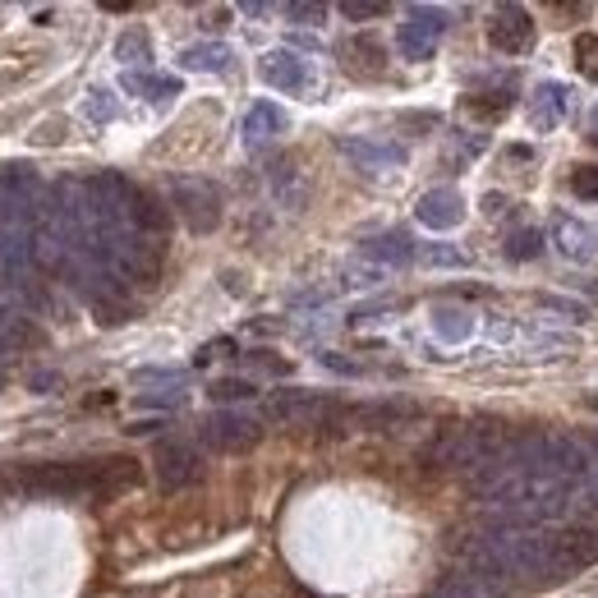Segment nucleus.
<instances>
[{
	"label": "nucleus",
	"mask_w": 598,
	"mask_h": 598,
	"mask_svg": "<svg viewBox=\"0 0 598 598\" xmlns=\"http://www.w3.org/2000/svg\"><path fill=\"white\" fill-rule=\"evenodd\" d=\"M493 511H501V520L516 525H534V520H557L571 511V484L539 475V469H507L488 484L475 488Z\"/></svg>",
	"instance_id": "obj_1"
},
{
	"label": "nucleus",
	"mask_w": 598,
	"mask_h": 598,
	"mask_svg": "<svg viewBox=\"0 0 598 598\" xmlns=\"http://www.w3.org/2000/svg\"><path fill=\"white\" fill-rule=\"evenodd\" d=\"M516 465L539 469V475H553V479H566V484H580L594 465V452L576 433L529 428V433H516Z\"/></svg>",
	"instance_id": "obj_2"
},
{
	"label": "nucleus",
	"mask_w": 598,
	"mask_h": 598,
	"mask_svg": "<svg viewBox=\"0 0 598 598\" xmlns=\"http://www.w3.org/2000/svg\"><path fill=\"white\" fill-rule=\"evenodd\" d=\"M42 180L33 166H0V226H23L33 231L38 207H42Z\"/></svg>",
	"instance_id": "obj_3"
},
{
	"label": "nucleus",
	"mask_w": 598,
	"mask_h": 598,
	"mask_svg": "<svg viewBox=\"0 0 598 598\" xmlns=\"http://www.w3.org/2000/svg\"><path fill=\"white\" fill-rule=\"evenodd\" d=\"M38 497H92L98 493V460H60V465H33L19 479Z\"/></svg>",
	"instance_id": "obj_4"
},
{
	"label": "nucleus",
	"mask_w": 598,
	"mask_h": 598,
	"mask_svg": "<svg viewBox=\"0 0 598 598\" xmlns=\"http://www.w3.org/2000/svg\"><path fill=\"white\" fill-rule=\"evenodd\" d=\"M171 207L184 216V226L194 235H207V231L222 226V194H216L212 180L175 175L171 180Z\"/></svg>",
	"instance_id": "obj_5"
},
{
	"label": "nucleus",
	"mask_w": 598,
	"mask_h": 598,
	"mask_svg": "<svg viewBox=\"0 0 598 598\" xmlns=\"http://www.w3.org/2000/svg\"><path fill=\"white\" fill-rule=\"evenodd\" d=\"M267 419L272 424H286V428H323L332 419H345V411H341L336 401L318 396V392L291 387V392H272L267 396Z\"/></svg>",
	"instance_id": "obj_6"
},
{
	"label": "nucleus",
	"mask_w": 598,
	"mask_h": 598,
	"mask_svg": "<svg viewBox=\"0 0 598 598\" xmlns=\"http://www.w3.org/2000/svg\"><path fill=\"white\" fill-rule=\"evenodd\" d=\"M447 33V14L437 6H411L405 10V23L396 28V47L405 60H428L437 51V42H443Z\"/></svg>",
	"instance_id": "obj_7"
},
{
	"label": "nucleus",
	"mask_w": 598,
	"mask_h": 598,
	"mask_svg": "<svg viewBox=\"0 0 598 598\" xmlns=\"http://www.w3.org/2000/svg\"><path fill=\"white\" fill-rule=\"evenodd\" d=\"M203 443L216 452H254L263 443V424L244 411H222L203 424Z\"/></svg>",
	"instance_id": "obj_8"
},
{
	"label": "nucleus",
	"mask_w": 598,
	"mask_h": 598,
	"mask_svg": "<svg viewBox=\"0 0 598 598\" xmlns=\"http://www.w3.org/2000/svg\"><path fill=\"white\" fill-rule=\"evenodd\" d=\"M152 465H156V484H162V493H180L189 484H199V475H203V460L189 443H156Z\"/></svg>",
	"instance_id": "obj_9"
},
{
	"label": "nucleus",
	"mask_w": 598,
	"mask_h": 598,
	"mask_svg": "<svg viewBox=\"0 0 598 598\" xmlns=\"http://www.w3.org/2000/svg\"><path fill=\"white\" fill-rule=\"evenodd\" d=\"M598 561V534L594 529H557L553 534V566L557 576L585 571V566Z\"/></svg>",
	"instance_id": "obj_10"
},
{
	"label": "nucleus",
	"mask_w": 598,
	"mask_h": 598,
	"mask_svg": "<svg viewBox=\"0 0 598 598\" xmlns=\"http://www.w3.org/2000/svg\"><path fill=\"white\" fill-rule=\"evenodd\" d=\"M488 42H493L501 55L529 51V42H534V19H529L520 6H501V10L493 14V23H488Z\"/></svg>",
	"instance_id": "obj_11"
},
{
	"label": "nucleus",
	"mask_w": 598,
	"mask_h": 598,
	"mask_svg": "<svg viewBox=\"0 0 598 598\" xmlns=\"http://www.w3.org/2000/svg\"><path fill=\"white\" fill-rule=\"evenodd\" d=\"M336 148L351 156V162H355L364 175H383V171L405 166V148H401V143H383V139H341Z\"/></svg>",
	"instance_id": "obj_12"
},
{
	"label": "nucleus",
	"mask_w": 598,
	"mask_h": 598,
	"mask_svg": "<svg viewBox=\"0 0 598 598\" xmlns=\"http://www.w3.org/2000/svg\"><path fill=\"white\" fill-rule=\"evenodd\" d=\"M259 79L276 92H304L308 88V60H300L295 51H267L259 60Z\"/></svg>",
	"instance_id": "obj_13"
},
{
	"label": "nucleus",
	"mask_w": 598,
	"mask_h": 598,
	"mask_svg": "<svg viewBox=\"0 0 598 598\" xmlns=\"http://www.w3.org/2000/svg\"><path fill=\"white\" fill-rule=\"evenodd\" d=\"M345 419L359 424V428H373V433H392V428L415 424L419 405H411V401H373V405H359V411H345Z\"/></svg>",
	"instance_id": "obj_14"
},
{
	"label": "nucleus",
	"mask_w": 598,
	"mask_h": 598,
	"mask_svg": "<svg viewBox=\"0 0 598 598\" xmlns=\"http://www.w3.org/2000/svg\"><path fill=\"white\" fill-rule=\"evenodd\" d=\"M415 216H419V226H428V231H452V226H460V216H465V199L456 194V189H428V194L419 199V207H415Z\"/></svg>",
	"instance_id": "obj_15"
},
{
	"label": "nucleus",
	"mask_w": 598,
	"mask_h": 598,
	"mask_svg": "<svg viewBox=\"0 0 598 598\" xmlns=\"http://www.w3.org/2000/svg\"><path fill=\"white\" fill-rule=\"evenodd\" d=\"M139 460H130V456H102L98 460V493L92 497H120V493H130V488H139Z\"/></svg>",
	"instance_id": "obj_16"
},
{
	"label": "nucleus",
	"mask_w": 598,
	"mask_h": 598,
	"mask_svg": "<svg viewBox=\"0 0 598 598\" xmlns=\"http://www.w3.org/2000/svg\"><path fill=\"white\" fill-rule=\"evenodd\" d=\"M134 231L156 240V244H166V231H171V207H162V199L148 194V189H134Z\"/></svg>",
	"instance_id": "obj_17"
},
{
	"label": "nucleus",
	"mask_w": 598,
	"mask_h": 598,
	"mask_svg": "<svg viewBox=\"0 0 598 598\" xmlns=\"http://www.w3.org/2000/svg\"><path fill=\"white\" fill-rule=\"evenodd\" d=\"M341 60H345V70L359 74V79H377L387 70V51L377 38H351L341 47Z\"/></svg>",
	"instance_id": "obj_18"
},
{
	"label": "nucleus",
	"mask_w": 598,
	"mask_h": 598,
	"mask_svg": "<svg viewBox=\"0 0 598 598\" xmlns=\"http://www.w3.org/2000/svg\"><path fill=\"white\" fill-rule=\"evenodd\" d=\"M553 240L566 259H576V263H589L598 254V235L585 226V222H571V216H557L553 222Z\"/></svg>",
	"instance_id": "obj_19"
},
{
	"label": "nucleus",
	"mask_w": 598,
	"mask_h": 598,
	"mask_svg": "<svg viewBox=\"0 0 598 598\" xmlns=\"http://www.w3.org/2000/svg\"><path fill=\"white\" fill-rule=\"evenodd\" d=\"M428 598H507V589H501L497 580L475 576V571H456V576H443V580H437Z\"/></svg>",
	"instance_id": "obj_20"
},
{
	"label": "nucleus",
	"mask_w": 598,
	"mask_h": 598,
	"mask_svg": "<svg viewBox=\"0 0 598 598\" xmlns=\"http://www.w3.org/2000/svg\"><path fill=\"white\" fill-rule=\"evenodd\" d=\"M364 259H373L377 267H405V263H415V244H411V235L387 231L364 244Z\"/></svg>",
	"instance_id": "obj_21"
},
{
	"label": "nucleus",
	"mask_w": 598,
	"mask_h": 598,
	"mask_svg": "<svg viewBox=\"0 0 598 598\" xmlns=\"http://www.w3.org/2000/svg\"><path fill=\"white\" fill-rule=\"evenodd\" d=\"M281 130H286V115H281L272 102L249 107V115H244V124H240V134H244V143H249V148L267 143V139H272V134H281Z\"/></svg>",
	"instance_id": "obj_22"
},
{
	"label": "nucleus",
	"mask_w": 598,
	"mask_h": 598,
	"mask_svg": "<svg viewBox=\"0 0 598 598\" xmlns=\"http://www.w3.org/2000/svg\"><path fill=\"white\" fill-rule=\"evenodd\" d=\"M231 47L226 42H199V47H184L180 51V65L194 70V74H222L231 65Z\"/></svg>",
	"instance_id": "obj_23"
},
{
	"label": "nucleus",
	"mask_w": 598,
	"mask_h": 598,
	"mask_svg": "<svg viewBox=\"0 0 598 598\" xmlns=\"http://www.w3.org/2000/svg\"><path fill=\"white\" fill-rule=\"evenodd\" d=\"M124 92H134V98H148V102H166V98H180V79L171 74H143V70H130L120 79Z\"/></svg>",
	"instance_id": "obj_24"
},
{
	"label": "nucleus",
	"mask_w": 598,
	"mask_h": 598,
	"mask_svg": "<svg viewBox=\"0 0 598 598\" xmlns=\"http://www.w3.org/2000/svg\"><path fill=\"white\" fill-rule=\"evenodd\" d=\"M561 107H566V88H561V83H544L539 92H534V111H529L534 130H539V134L557 130V120H561Z\"/></svg>",
	"instance_id": "obj_25"
},
{
	"label": "nucleus",
	"mask_w": 598,
	"mask_h": 598,
	"mask_svg": "<svg viewBox=\"0 0 598 598\" xmlns=\"http://www.w3.org/2000/svg\"><path fill=\"white\" fill-rule=\"evenodd\" d=\"M571 511L576 516H598V460L589 465V475L571 488Z\"/></svg>",
	"instance_id": "obj_26"
},
{
	"label": "nucleus",
	"mask_w": 598,
	"mask_h": 598,
	"mask_svg": "<svg viewBox=\"0 0 598 598\" xmlns=\"http://www.w3.org/2000/svg\"><path fill=\"white\" fill-rule=\"evenodd\" d=\"M115 55L124 60V65H148V60H152V47H148L143 33H124V38L115 42Z\"/></svg>",
	"instance_id": "obj_27"
},
{
	"label": "nucleus",
	"mask_w": 598,
	"mask_h": 598,
	"mask_svg": "<svg viewBox=\"0 0 598 598\" xmlns=\"http://www.w3.org/2000/svg\"><path fill=\"white\" fill-rule=\"evenodd\" d=\"M576 70L585 79H598V38L594 33H580L576 38Z\"/></svg>",
	"instance_id": "obj_28"
},
{
	"label": "nucleus",
	"mask_w": 598,
	"mask_h": 598,
	"mask_svg": "<svg viewBox=\"0 0 598 598\" xmlns=\"http://www.w3.org/2000/svg\"><path fill=\"white\" fill-rule=\"evenodd\" d=\"M437 332H443L447 341L469 336V313H460V308H437Z\"/></svg>",
	"instance_id": "obj_29"
},
{
	"label": "nucleus",
	"mask_w": 598,
	"mask_h": 598,
	"mask_svg": "<svg viewBox=\"0 0 598 598\" xmlns=\"http://www.w3.org/2000/svg\"><path fill=\"white\" fill-rule=\"evenodd\" d=\"M341 14L351 19V23H368V19H383V14H387V6H383V0H345Z\"/></svg>",
	"instance_id": "obj_30"
},
{
	"label": "nucleus",
	"mask_w": 598,
	"mask_h": 598,
	"mask_svg": "<svg viewBox=\"0 0 598 598\" xmlns=\"http://www.w3.org/2000/svg\"><path fill=\"white\" fill-rule=\"evenodd\" d=\"M207 396L212 401H249L254 396V383H244V377H222V383H212Z\"/></svg>",
	"instance_id": "obj_31"
},
{
	"label": "nucleus",
	"mask_w": 598,
	"mask_h": 598,
	"mask_svg": "<svg viewBox=\"0 0 598 598\" xmlns=\"http://www.w3.org/2000/svg\"><path fill=\"white\" fill-rule=\"evenodd\" d=\"M539 249H544V235H539V231H520V235L507 244V254H511L516 263H525V259L539 254Z\"/></svg>",
	"instance_id": "obj_32"
},
{
	"label": "nucleus",
	"mask_w": 598,
	"mask_h": 598,
	"mask_svg": "<svg viewBox=\"0 0 598 598\" xmlns=\"http://www.w3.org/2000/svg\"><path fill=\"white\" fill-rule=\"evenodd\" d=\"M424 263H433V267H465L469 259L460 254V249H447V244H428V249H424Z\"/></svg>",
	"instance_id": "obj_33"
},
{
	"label": "nucleus",
	"mask_w": 598,
	"mask_h": 598,
	"mask_svg": "<svg viewBox=\"0 0 598 598\" xmlns=\"http://www.w3.org/2000/svg\"><path fill=\"white\" fill-rule=\"evenodd\" d=\"M98 124H107V120H115V102H111V92L107 88H98V92H88V107H83Z\"/></svg>",
	"instance_id": "obj_34"
},
{
	"label": "nucleus",
	"mask_w": 598,
	"mask_h": 598,
	"mask_svg": "<svg viewBox=\"0 0 598 598\" xmlns=\"http://www.w3.org/2000/svg\"><path fill=\"white\" fill-rule=\"evenodd\" d=\"M571 189H576V199H598V166H576Z\"/></svg>",
	"instance_id": "obj_35"
},
{
	"label": "nucleus",
	"mask_w": 598,
	"mask_h": 598,
	"mask_svg": "<svg viewBox=\"0 0 598 598\" xmlns=\"http://www.w3.org/2000/svg\"><path fill=\"white\" fill-rule=\"evenodd\" d=\"M323 6H313V0H308V6H304V0H295V6H286V19H295V23H323Z\"/></svg>",
	"instance_id": "obj_36"
},
{
	"label": "nucleus",
	"mask_w": 598,
	"mask_h": 598,
	"mask_svg": "<svg viewBox=\"0 0 598 598\" xmlns=\"http://www.w3.org/2000/svg\"><path fill=\"white\" fill-rule=\"evenodd\" d=\"M134 383H184V373H175V368H139Z\"/></svg>",
	"instance_id": "obj_37"
},
{
	"label": "nucleus",
	"mask_w": 598,
	"mask_h": 598,
	"mask_svg": "<svg viewBox=\"0 0 598 598\" xmlns=\"http://www.w3.org/2000/svg\"><path fill=\"white\" fill-rule=\"evenodd\" d=\"M539 304H544V308H561V313H571V318H576V323H585V308H580L576 300H557V295H539Z\"/></svg>",
	"instance_id": "obj_38"
},
{
	"label": "nucleus",
	"mask_w": 598,
	"mask_h": 598,
	"mask_svg": "<svg viewBox=\"0 0 598 598\" xmlns=\"http://www.w3.org/2000/svg\"><path fill=\"white\" fill-rule=\"evenodd\" d=\"M318 359H323V364H327V368H336V373H359V368H355V364H351V359H341V355H332V351H323V355H318Z\"/></svg>",
	"instance_id": "obj_39"
},
{
	"label": "nucleus",
	"mask_w": 598,
	"mask_h": 598,
	"mask_svg": "<svg viewBox=\"0 0 598 598\" xmlns=\"http://www.w3.org/2000/svg\"><path fill=\"white\" fill-rule=\"evenodd\" d=\"M254 364H263V368H272V373H286V368H291L286 359H272V355H254Z\"/></svg>",
	"instance_id": "obj_40"
},
{
	"label": "nucleus",
	"mask_w": 598,
	"mask_h": 598,
	"mask_svg": "<svg viewBox=\"0 0 598 598\" xmlns=\"http://www.w3.org/2000/svg\"><path fill=\"white\" fill-rule=\"evenodd\" d=\"M484 212H488V216H497V212H507V199H497V194H488V199H484Z\"/></svg>",
	"instance_id": "obj_41"
},
{
	"label": "nucleus",
	"mask_w": 598,
	"mask_h": 598,
	"mask_svg": "<svg viewBox=\"0 0 598 598\" xmlns=\"http://www.w3.org/2000/svg\"><path fill=\"white\" fill-rule=\"evenodd\" d=\"M55 383H60L55 373H38V377H33V387H55Z\"/></svg>",
	"instance_id": "obj_42"
},
{
	"label": "nucleus",
	"mask_w": 598,
	"mask_h": 598,
	"mask_svg": "<svg viewBox=\"0 0 598 598\" xmlns=\"http://www.w3.org/2000/svg\"><path fill=\"white\" fill-rule=\"evenodd\" d=\"M589 405H594V411H598V396H589Z\"/></svg>",
	"instance_id": "obj_43"
}]
</instances>
